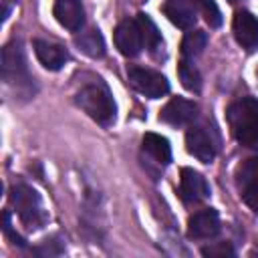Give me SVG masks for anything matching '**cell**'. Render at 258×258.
<instances>
[{"label": "cell", "mask_w": 258, "mask_h": 258, "mask_svg": "<svg viewBox=\"0 0 258 258\" xmlns=\"http://www.w3.org/2000/svg\"><path fill=\"white\" fill-rule=\"evenodd\" d=\"M198 115V105L189 99H183V97H173L167 101V105L161 109L159 113V119L167 125H187L196 119Z\"/></svg>", "instance_id": "11"}, {"label": "cell", "mask_w": 258, "mask_h": 258, "mask_svg": "<svg viewBox=\"0 0 258 258\" xmlns=\"http://www.w3.org/2000/svg\"><path fill=\"white\" fill-rule=\"evenodd\" d=\"M185 149L202 163H210L216 157V143H214L212 135L206 131V127H200V125H191L187 129Z\"/></svg>", "instance_id": "9"}, {"label": "cell", "mask_w": 258, "mask_h": 258, "mask_svg": "<svg viewBox=\"0 0 258 258\" xmlns=\"http://www.w3.org/2000/svg\"><path fill=\"white\" fill-rule=\"evenodd\" d=\"M10 204L14 206L20 222L30 228V230H36V228H42L44 222H46V212L42 208V200L40 196L26 183H14L12 189H10Z\"/></svg>", "instance_id": "3"}, {"label": "cell", "mask_w": 258, "mask_h": 258, "mask_svg": "<svg viewBox=\"0 0 258 258\" xmlns=\"http://www.w3.org/2000/svg\"><path fill=\"white\" fill-rule=\"evenodd\" d=\"M4 232L12 236L14 244H18V246H24V240H22L18 234H12V230H10V214H8V212H4Z\"/></svg>", "instance_id": "23"}, {"label": "cell", "mask_w": 258, "mask_h": 258, "mask_svg": "<svg viewBox=\"0 0 258 258\" xmlns=\"http://www.w3.org/2000/svg\"><path fill=\"white\" fill-rule=\"evenodd\" d=\"M177 75H179L181 85H183L187 91L198 93V91L202 89V77H200V71L191 64L189 58H181V60H179V64H177Z\"/></svg>", "instance_id": "20"}, {"label": "cell", "mask_w": 258, "mask_h": 258, "mask_svg": "<svg viewBox=\"0 0 258 258\" xmlns=\"http://www.w3.org/2000/svg\"><path fill=\"white\" fill-rule=\"evenodd\" d=\"M202 254L204 256H210V258H226V256H234V248L228 244V242H218V244H212V246H206L202 248Z\"/></svg>", "instance_id": "22"}, {"label": "cell", "mask_w": 258, "mask_h": 258, "mask_svg": "<svg viewBox=\"0 0 258 258\" xmlns=\"http://www.w3.org/2000/svg\"><path fill=\"white\" fill-rule=\"evenodd\" d=\"M115 46L123 56H137L143 48V34L137 18H125L115 28Z\"/></svg>", "instance_id": "7"}, {"label": "cell", "mask_w": 258, "mask_h": 258, "mask_svg": "<svg viewBox=\"0 0 258 258\" xmlns=\"http://www.w3.org/2000/svg\"><path fill=\"white\" fill-rule=\"evenodd\" d=\"M196 12L198 10L191 4V0H165L163 2V14L177 28H191L198 18Z\"/></svg>", "instance_id": "15"}, {"label": "cell", "mask_w": 258, "mask_h": 258, "mask_svg": "<svg viewBox=\"0 0 258 258\" xmlns=\"http://www.w3.org/2000/svg\"><path fill=\"white\" fill-rule=\"evenodd\" d=\"M236 185L244 204L258 212V157H248L236 169Z\"/></svg>", "instance_id": "6"}, {"label": "cell", "mask_w": 258, "mask_h": 258, "mask_svg": "<svg viewBox=\"0 0 258 258\" xmlns=\"http://www.w3.org/2000/svg\"><path fill=\"white\" fill-rule=\"evenodd\" d=\"M127 79H129V85L137 93H141L149 99H159L169 91L167 79L153 69L131 64V67H127Z\"/></svg>", "instance_id": "4"}, {"label": "cell", "mask_w": 258, "mask_h": 258, "mask_svg": "<svg viewBox=\"0 0 258 258\" xmlns=\"http://www.w3.org/2000/svg\"><path fill=\"white\" fill-rule=\"evenodd\" d=\"M206 44H208V34L204 30H189V32H185V36L181 40V56L196 58L198 54L204 52Z\"/></svg>", "instance_id": "19"}, {"label": "cell", "mask_w": 258, "mask_h": 258, "mask_svg": "<svg viewBox=\"0 0 258 258\" xmlns=\"http://www.w3.org/2000/svg\"><path fill=\"white\" fill-rule=\"evenodd\" d=\"M2 79L10 85H28L30 83L24 50L18 40H12L2 48Z\"/></svg>", "instance_id": "5"}, {"label": "cell", "mask_w": 258, "mask_h": 258, "mask_svg": "<svg viewBox=\"0 0 258 258\" xmlns=\"http://www.w3.org/2000/svg\"><path fill=\"white\" fill-rule=\"evenodd\" d=\"M54 18L71 32H79L85 24V8L81 0H54Z\"/></svg>", "instance_id": "13"}, {"label": "cell", "mask_w": 258, "mask_h": 258, "mask_svg": "<svg viewBox=\"0 0 258 258\" xmlns=\"http://www.w3.org/2000/svg\"><path fill=\"white\" fill-rule=\"evenodd\" d=\"M179 196L185 204H198L210 196V185L200 171L183 167L179 177Z\"/></svg>", "instance_id": "10"}, {"label": "cell", "mask_w": 258, "mask_h": 258, "mask_svg": "<svg viewBox=\"0 0 258 258\" xmlns=\"http://www.w3.org/2000/svg\"><path fill=\"white\" fill-rule=\"evenodd\" d=\"M137 22L141 26V34H143V46L149 50V54L153 58H161L163 56V38L161 32L157 30L155 22L147 16V14H137Z\"/></svg>", "instance_id": "16"}, {"label": "cell", "mask_w": 258, "mask_h": 258, "mask_svg": "<svg viewBox=\"0 0 258 258\" xmlns=\"http://www.w3.org/2000/svg\"><path fill=\"white\" fill-rule=\"evenodd\" d=\"M32 46H34V54L40 60V64L44 69H48V71H58L69 60L67 48H62L56 42H50V40H44V38H36Z\"/></svg>", "instance_id": "14"}, {"label": "cell", "mask_w": 258, "mask_h": 258, "mask_svg": "<svg viewBox=\"0 0 258 258\" xmlns=\"http://www.w3.org/2000/svg\"><path fill=\"white\" fill-rule=\"evenodd\" d=\"M228 125L234 139L246 147L258 143V101L254 97H242L234 101L228 111Z\"/></svg>", "instance_id": "2"}, {"label": "cell", "mask_w": 258, "mask_h": 258, "mask_svg": "<svg viewBox=\"0 0 258 258\" xmlns=\"http://www.w3.org/2000/svg\"><path fill=\"white\" fill-rule=\"evenodd\" d=\"M75 44L79 46V50L83 54H87L91 58H101L105 54V40L97 28H89V30H83L81 34H77Z\"/></svg>", "instance_id": "18"}, {"label": "cell", "mask_w": 258, "mask_h": 258, "mask_svg": "<svg viewBox=\"0 0 258 258\" xmlns=\"http://www.w3.org/2000/svg\"><path fill=\"white\" fill-rule=\"evenodd\" d=\"M141 147L143 151L155 159L159 165H167L171 161V147H169V141L157 133H145L143 139H141Z\"/></svg>", "instance_id": "17"}, {"label": "cell", "mask_w": 258, "mask_h": 258, "mask_svg": "<svg viewBox=\"0 0 258 258\" xmlns=\"http://www.w3.org/2000/svg\"><path fill=\"white\" fill-rule=\"evenodd\" d=\"M228 2H238V0H228Z\"/></svg>", "instance_id": "24"}, {"label": "cell", "mask_w": 258, "mask_h": 258, "mask_svg": "<svg viewBox=\"0 0 258 258\" xmlns=\"http://www.w3.org/2000/svg\"><path fill=\"white\" fill-rule=\"evenodd\" d=\"M232 32H234L236 42L248 52L258 48V18L252 12L248 10L236 12L234 22H232Z\"/></svg>", "instance_id": "8"}, {"label": "cell", "mask_w": 258, "mask_h": 258, "mask_svg": "<svg viewBox=\"0 0 258 258\" xmlns=\"http://www.w3.org/2000/svg\"><path fill=\"white\" fill-rule=\"evenodd\" d=\"M77 105L99 125L109 127L115 121L117 105L109 91V87L99 77H91L89 81H83L75 93Z\"/></svg>", "instance_id": "1"}, {"label": "cell", "mask_w": 258, "mask_h": 258, "mask_svg": "<svg viewBox=\"0 0 258 258\" xmlns=\"http://www.w3.org/2000/svg\"><path fill=\"white\" fill-rule=\"evenodd\" d=\"M191 4L196 6L198 12H202V16L212 28H218L222 24V12L214 0H191Z\"/></svg>", "instance_id": "21"}, {"label": "cell", "mask_w": 258, "mask_h": 258, "mask_svg": "<svg viewBox=\"0 0 258 258\" xmlns=\"http://www.w3.org/2000/svg\"><path fill=\"white\" fill-rule=\"evenodd\" d=\"M218 232H220V216L212 208L200 210L187 220V236L194 240L214 238Z\"/></svg>", "instance_id": "12"}]
</instances>
